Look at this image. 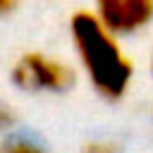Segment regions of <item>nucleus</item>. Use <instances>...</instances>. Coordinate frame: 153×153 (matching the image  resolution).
I'll return each mask as SVG.
<instances>
[{"instance_id": "obj_1", "label": "nucleus", "mask_w": 153, "mask_h": 153, "mask_svg": "<svg viewBox=\"0 0 153 153\" xmlns=\"http://www.w3.org/2000/svg\"><path fill=\"white\" fill-rule=\"evenodd\" d=\"M69 36L76 57L93 86L105 100H122L134 79V65L96 12L79 10L69 19Z\"/></svg>"}, {"instance_id": "obj_2", "label": "nucleus", "mask_w": 153, "mask_h": 153, "mask_svg": "<svg viewBox=\"0 0 153 153\" xmlns=\"http://www.w3.org/2000/svg\"><path fill=\"white\" fill-rule=\"evenodd\" d=\"M12 84L26 93H67L76 84V72L45 53H24L10 72Z\"/></svg>"}, {"instance_id": "obj_3", "label": "nucleus", "mask_w": 153, "mask_h": 153, "mask_svg": "<svg viewBox=\"0 0 153 153\" xmlns=\"http://www.w3.org/2000/svg\"><path fill=\"white\" fill-rule=\"evenodd\" d=\"M96 14L112 33L127 36L153 22V0H96Z\"/></svg>"}, {"instance_id": "obj_4", "label": "nucleus", "mask_w": 153, "mask_h": 153, "mask_svg": "<svg viewBox=\"0 0 153 153\" xmlns=\"http://www.w3.org/2000/svg\"><path fill=\"white\" fill-rule=\"evenodd\" d=\"M0 146H2V153H48L38 139H33L29 134H19V131L10 134Z\"/></svg>"}, {"instance_id": "obj_5", "label": "nucleus", "mask_w": 153, "mask_h": 153, "mask_svg": "<svg viewBox=\"0 0 153 153\" xmlns=\"http://www.w3.org/2000/svg\"><path fill=\"white\" fill-rule=\"evenodd\" d=\"M81 153H122V146L112 139H93L81 146Z\"/></svg>"}, {"instance_id": "obj_6", "label": "nucleus", "mask_w": 153, "mask_h": 153, "mask_svg": "<svg viewBox=\"0 0 153 153\" xmlns=\"http://www.w3.org/2000/svg\"><path fill=\"white\" fill-rule=\"evenodd\" d=\"M14 122H17V115H14V110L5 103V100H0V134H5V131H10L12 127H14Z\"/></svg>"}, {"instance_id": "obj_7", "label": "nucleus", "mask_w": 153, "mask_h": 153, "mask_svg": "<svg viewBox=\"0 0 153 153\" xmlns=\"http://www.w3.org/2000/svg\"><path fill=\"white\" fill-rule=\"evenodd\" d=\"M19 7V0H0V17L2 14H12Z\"/></svg>"}, {"instance_id": "obj_8", "label": "nucleus", "mask_w": 153, "mask_h": 153, "mask_svg": "<svg viewBox=\"0 0 153 153\" xmlns=\"http://www.w3.org/2000/svg\"><path fill=\"white\" fill-rule=\"evenodd\" d=\"M151 74H153V62H151Z\"/></svg>"}, {"instance_id": "obj_9", "label": "nucleus", "mask_w": 153, "mask_h": 153, "mask_svg": "<svg viewBox=\"0 0 153 153\" xmlns=\"http://www.w3.org/2000/svg\"><path fill=\"white\" fill-rule=\"evenodd\" d=\"M0 153H2V146H0Z\"/></svg>"}]
</instances>
